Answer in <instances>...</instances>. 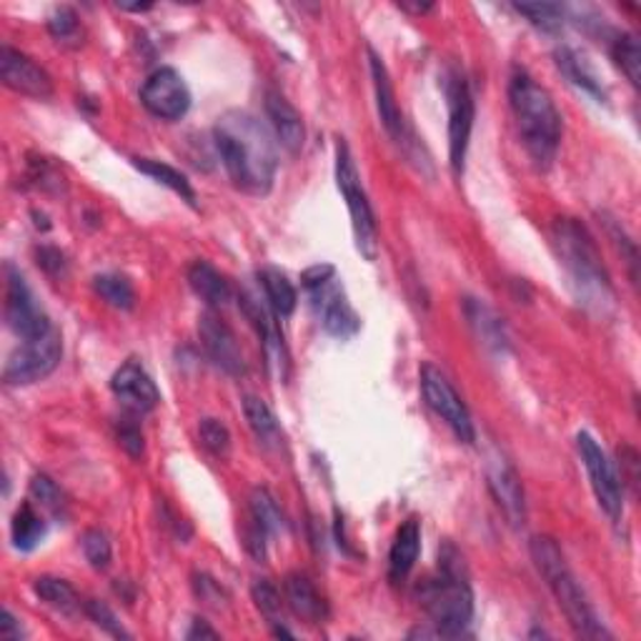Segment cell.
Masks as SVG:
<instances>
[{
  "label": "cell",
  "mask_w": 641,
  "mask_h": 641,
  "mask_svg": "<svg viewBox=\"0 0 641 641\" xmlns=\"http://www.w3.org/2000/svg\"><path fill=\"white\" fill-rule=\"evenodd\" d=\"M36 258H38V266L43 269L48 275H63L68 271V264H66V256L61 254L59 248L53 246H40L36 251Z\"/></svg>",
  "instance_id": "cell-43"
},
{
  "label": "cell",
  "mask_w": 641,
  "mask_h": 641,
  "mask_svg": "<svg viewBox=\"0 0 641 641\" xmlns=\"http://www.w3.org/2000/svg\"><path fill=\"white\" fill-rule=\"evenodd\" d=\"M556 68L562 70V76L569 80L574 88H579L587 95H591L597 103H606V88L602 86V80L594 73V68L589 66V61L584 59L579 51L574 48H559L554 53Z\"/></svg>",
  "instance_id": "cell-24"
},
{
  "label": "cell",
  "mask_w": 641,
  "mask_h": 641,
  "mask_svg": "<svg viewBox=\"0 0 641 641\" xmlns=\"http://www.w3.org/2000/svg\"><path fill=\"white\" fill-rule=\"evenodd\" d=\"M251 594H254V602L258 608H261V614L266 616V619H269L275 637H294V631H289L286 627H283L281 591L275 589L269 579H256Z\"/></svg>",
  "instance_id": "cell-33"
},
{
  "label": "cell",
  "mask_w": 641,
  "mask_h": 641,
  "mask_svg": "<svg viewBox=\"0 0 641 641\" xmlns=\"http://www.w3.org/2000/svg\"><path fill=\"white\" fill-rule=\"evenodd\" d=\"M509 105L526 153L539 168H549L554 164L564 133L562 113L551 93L524 68H516L509 78Z\"/></svg>",
  "instance_id": "cell-4"
},
{
  "label": "cell",
  "mask_w": 641,
  "mask_h": 641,
  "mask_svg": "<svg viewBox=\"0 0 641 641\" xmlns=\"http://www.w3.org/2000/svg\"><path fill=\"white\" fill-rule=\"evenodd\" d=\"M198 336L203 351H206L208 359L218 369L231 373V376H243L246 373V361H243L239 341L221 316H216L214 311L203 313L198 319Z\"/></svg>",
  "instance_id": "cell-18"
},
{
  "label": "cell",
  "mask_w": 641,
  "mask_h": 641,
  "mask_svg": "<svg viewBox=\"0 0 641 641\" xmlns=\"http://www.w3.org/2000/svg\"><path fill=\"white\" fill-rule=\"evenodd\" d=\"M266 116H269L271 133L291 156H298L306 141V128L302 113L294 108L286 95L279 91L266 93Z\"/></svg>",
  "instance_id": "cell-20"
},
{
  "label": "cell",
  "mask_w": 641,
  "mask_h": 641,
  "mask_svg": "<svg viewBox=\"0 0 641 641\" xmlns=\"http://www.w3.org/2000/svg\"><path fill=\"white\" fill-rule=\"evenodd\" d=\"M63 356V338L61 331H48L46 336L23 341L18 351L11 354L5 369L3 381L8 386H28L36 381H43L46 376L59 369Z\"/></svg>",
  "instance_id": "cell-10"
},
{
  "label": "cell",
  "mask_w": 641,
  "mask_h": 641,
  "mask_svg": "<svg viewBox=\"0 0 641 641\" xmlns=\"http://www.w3.org/2000/svg\"><path fill=\"white\" fill-rule=\"evenodd\" d=\"M48 30H51V36L63 43H70V40H78L80 36V21H78V13L73 11L68 5H61L55 8L51 13V18H48Z\"/></svg>",
  "instance_id": "cell-39"
},
{
  "label": "cell",
  "mask_w": 641,
  "mask_h": 641,
  "mask_svg": "<svg viewBox=\"0 0 641 641\" xmlns=\"http://www.w3.org/2000/svg\"><path fill=\"white\" fill-rule=\"evenodd\" d=\"M258 283H261L264 289L266 304L271 306V311L279 316V319H289V316L296 311L298 294L286 273H281L279 269H264L258 271Z\"/></svg>",
  "instance_id": "cell-27"
},
{
  "label": "cell",
  "mask_w": 641,
  "mask_h": 641,
  "mask_svg": "<svg viewBox=\"0 0 641 641\" xmlns=\"http://www.w3.org/2000/svg\"><path fill=\"white\" fill-rule=\"evenodd\" d=\"M214 141L223 168L236 189L251 196H266L273 189L279 153L273 133L246 111H231L218 118Z\"/></svg>",
  "instance_id": "cell-1"
},
{
  "label": "cell",
  "mask_w": 641,
  "mask_h": 641,
  "mask_svg": "<svg viewBox=\"0 0 641 641\" xmlns=\"http://www.w3.org/2000/svg\"><path fill=\"white\" fill-rule=\"evenodd\" d=\"M239 304L243 308V313H246V319L251 321V326L256 329L258 338H261L266 367H269V371L275 379L286 381L291 359H289L286 341H283V334L279 329V316L271 311V306L266 304V298H258L254 294H248V291H243Z\"/></svg>",
  "instance_id": "cell-12"
},
{
  "label": "cell",
  "mask_w": 641,
  "mask_h": 641,
  "mask_svg": "<svg viewBox=\"0 0 641 641\" xmlns=\"http://www.w3.org/2000/svg\"><path fill=\"white\" fill-rule=\"evenodd\" d=\"M116 439L128 457L141 459L143 457V432L133 419H120L116 426Z\"/></svg>",
  "instance_id": "cell-42"
},
{
  "label": "cell",
  "mask_w": 641,
  "mask_h": 641,
  "mask_svg": "<svg viewBox=\"0 0 641 641\" xmlns=\"http://www.w3.org/2000/svg\"><path fill=\"white\" fill-rule=\"evenodd\" d=\"M336 183L341 196L346 201L348 216H351V229H354V241L359 254L373 261L379 256V226L376 216H373L371 201L363 191L359 168H356V161L351 156V149L344 138H338L336 143Z\"/></svg>",
  "instance_id": "cell-6"
},
{
  "label": "cell",
  "mask_w": 641,
  "mask_h": 641,
  "mask_svg": "<svg viewBox=\"0 0 641 641\" xmlns=\"http://www.w3.org/2000/svg\"><path fill=\"white\" fill-rule=\"evenodd\" d=\"M46 518L38 514L30 501L26 504H21L18 511L13 514V522H11V539H13V547L18 551H34L40 541L46 539Z\"/></svg>",
  "instance_id": "cell-29"
},
{
  "label": "cell",
  "mask_w": 641,
  "mask_h": 641,
  "mask_svg": "<svg viewBox=\"0 0 641 641\" xmlns=\"http://www.w3.org/2000/svg\"><path fill=\"white\" fill-rule=\"evenodd\" d=\"M111 392L133 413H151L161 403V392L141 361H126L111 379Z\"/></svg>",
  "instance_id": "cell-19"
},
{
  "label": "cell",
  "mask_w": 641,
  "mask_h": 641,
  "mask_svg": "<svg viewBox=\"0 0 641 641\" xmlns=\"http://www.w3.org/2000/svg\"><path fill=\"white\" fill-rule=\"evenodd\" d=\"M283 599H286V606L298 616V619H304L308 624H319L326 619V602H323L319 589L313 587V581L304 574L286 576V581H283Z\"/></svg>",
  "instance_id": "cell-23"
},
{
  "label": "cell",
  "mask_w": 641,
  "mask_h": 641,
  "mask_svg": "<svg viewBox=\"0 0 641 641\" xmlns=\"http://www.w3.org/2000/svg\"><path fill=\"white\" fill-rule=\"evenodd\" d=\"M93 291L105 304L118 308V311H131L136 306V291L126 275L101 273L93 279Z\"/></svg>",
  "instance_id": "cell-32"
},
{
  "label": "cell",
  "mask_w": 641,
  "mask_h": 641,
  "mask_svg": "<svg viewBox=\"0 0 641 641\" xmlns=\"http://www.w3.org/2000/svg\"><path fill=\"white\" fill-rule=\"evenodd\" d=\"M141 103L151 116L181 120L191 108V91L174 68L153 70L141 88Z\"/></svg>",
  "instance_id": "cell-13"
},
{
  "label": "cell",
  "mask_w": 641,
  "mask_h": 641,
  "mask_svg": "<svg viewBox=\"0 0 641 641\" xmlns=\"http://www.w3.org/2000/svg\"><path fill=\"white\" fill-rule=\"evenodd\" d=\"M86 614L88 619H91L95 627H101L103 631H108L111 637L116 639H131V634L124 629V624L118 621V616L111 612V606H105L99 599H91V602H86Z\"/></svg>",
  "instance_id": "cell-40"
},
{
  "label": "cell",
  "mask_w": 641,
  "mask_h": 641,
  "mask_svg": "<svg viewBox=\"0 0 641 641\" xmlns=\"http://www.w3.org/2000/svg\"><path fill=\"white\" fill-rule=\"evenodd\" d=\"M334 275H336V269L331 264H316V266H311V269H306L302 273V286L306 291H311L316 286H321V283L331 281Z\"/></svg>",
  "instance_id": "cell-44"
},
{
  "label": "cell",
  "mask_w": 641,
  "mask_h": 641,
  "mask_svg": "<svg viewBox=\"0 0 641 641\" xmlns=\"http://www.w3.org/2000/svg\"><path fill=\"white\" fill-rule=\"evenodd\" d=\"M133 166L141 170V174L151 176L156 183L174 191L176 196H181L189 206H196L198 201L196 191H193L191 181L181 174V170H176L174 166H168L164 161H156V158H133Z\"/></svg>",
  "instance_id": "cell-30"
},
{
  "label": "cell",
  "mask_w": 641,
  "mask_h": 641,
  "mask_svg": "<svg viewBox=\"0 0 641 641\" xmlns=\"http://www.w3.org/2000/svg\"><path fill=\"white\" fill-rule=\"evenodd\" d=\"M185 639H218V631H214L203 619L193 621V627L185 631Z\"/></svg>",
  "instance_id": "cell-46"
},
{
  "label": "cell",
  "mask_w": 641,
  "mask_h": 641,
  "mask_svg": "<svg viewBox=\"0 0 641 641\" xmlns=\"http://www.w3.org/2000/svg\"><path fill=\"white\" fill-rule=\"evenodd\" d=\"M419 604L434 624L436 637H464L474 619V591L469 584L464 556L453 543L439 551V574L428 576L416 589Z\"/></svg>",
  "instance_id": "cell-3"
},
{
  "label": "cell",
  "mask_w": 641,
  "mask_h": 641,
  "mask_svg": "<svg viewBox=\"0 0 641 641\" xmlns=\"http://www.w3.org/2000/svg\"><path fill=\"white\" fill-rule=\"evenodd\" d=\"M80 547H84V556L86 562L93 566V569H108L111 559H113V549H111V539L105 537V531L101 529H88L80 539Z\"/></svg>",
  "instance_id": "cell-37"
},
{
  "label": "cell",
  "mask_w": 641,
  "mask_h": 641,
  "mask_svg": "<svg viewBox=\"0 0 641 641\" xmlns=\"http://www.w3.org/2000/svg\"><path fill=\"white\" fill-rule=\"evenodd\" d=\"M551 246H554L562 269L569 275L576 302L587 306L589 311L606 313L614 304V289L597 241L587 226L576 218H559L551 226Z\"/></svg>",
  "instance_id": "cell-2"
},
{
  "label": "cell",
  "mask_w": 641,
  "mask_h": 641,
  "mask_svg": "<svg viewBox=\"0 0 641 641\" xmlns=\"http://www.w3.org/2000/svg\"><path fill=\"white\" fill-rule=\"evenodd\" d=\"M421 394H424L428 409L457 434L459 441H476V428L472 413H469V406L461 399L457 388H453L451 381L446 379V373L436 369L434 363H424L421 367Z\"/></svg>",
  "instance_id": "cell-8"
},
{
  "label": "cell",
  "mask_w": 641,
  "mask_h": 641,
  "mask_svg": "<svg viewBox=\"0 0 641 641\" xmlns=\"http://www.w3.org/2000/svg\"><path fill=\"white\" fill-rule=\"evenodd\" d=\"M486 486H489L497 507L504 511L511 526H524L526 524V497L522 478H518L516 469L511 466V461L499 449H491L486 453Z\"/></svg>",
  "instance_id": "cell-14"
},
{
  "label": "cell",
  "mask_w": 641,
  "mask_h": 641,
  "mask_svg": "<svg viewBox=\"0 0 641 641\" xmlns=\"http://www.w3.org/2000/svg\"><path fill=\"white\" fill-rule=\"evenodd\" d=\"M308 296H311L313 311L319 316V323L329 336L346 341L359 334L361 319L354 311V306L348 304L346 291L336 281V275L331 281L321 283V286L308 291Z\"/></svg>",
  "instance_id": "cell-15"
},
{
  "label": "cell",
  "mask_w": 641,
  "mask_h": 641,
  "mask_svg": "<svg viewBox=\"0 0 641 641\" xmlns=\"http://www.w3.org/2000/svg\"><path fill=\"white\" fill-rule=\"evenodd\" d=\"M446 105H449V164L453 174L461 176L474 128V95L464 73L451 70L446 78Z\"/></svg>",
  "instance_id": "cell-11"
},
{
  "label": "cell",
  "mask_w": 641,
  "mask_h": 641,
  "mask_svg": "<svg viewBox=\"0 0 641 641\" xmlns=\"http://www.w3.org/2000/svg\"><path fill=\"white\" fill-rule=\"evenodd\" d=\"M612 59L616 61V66L621 68L624 76L629 78V84L639 88L641 84V48H639V38L634 34H619L612 40Z\"/></svg>",
  "instance_id": "cell-34"
},
{
  "label": "cell",
  "mask_w": 641,
  "mask_h": 641,
  "mask_svg": "<svg viewBox=\"0 0 641 641\" xmlns=\"http://www.w3.org/2000/svg\"><path fill=\"white\" fill-rule=\"evenodd\" d=\"M30 497H34L46 511H51L55 518L66 516V511H68L66 493H63L61 486L55 484L51 476L36 474L34 478H30Z\"/></svg>",
  "instance_id": "cell-36"
},
{
  "label": "cell",
  "mask_w": 641,
  "mask_h": 641,
  "mask_svg": "<svg viewBox=\"0 0 641 641\" xmlns=\"http://www.w3.org/2000/svg\"><path fill=\"white\" fill-rule=\"evenodd\" d=\"M34 591L40 602L53 606L55 612L61 614H76L80 608L76 589H73L66 579H59V576H38L34 581Z\"/></svg>",
  "instance_id": "cell-31"
},
{
  "label": "cell",
  "mask_w": 641,
  "mask_h": 641,
  "mask_svg": "<svg viewBox=\"0 0 641 641\" xmlns=\"http://www.w3.org/2000/svg\"><path fill=\"white\" fill-rule=\"evenodd\" d=\"M514 11L543 34H556L564 26V8L556 3H514Z\"/></svg>",
  "instance_id": "cell-35"
},
{
  "label": "cell",
  "mask_w": 641,
  "mask_h": 641,
  "mask_svg": "<svg viewBox=\"0 0 641 641\" xmlns=\"http://www.w3.org/2000/svg\"><path fill=\"white\" fill-rule=\"evenodd\" d=\"M243 413H246V421L251 432L258 439V444L266 446V449H281L283 446V428L271 411V406L266 403L258 396L248 394L243 396Z\"/></svg>",
  "instance_id": "cell-26"
},
{
  "label": "cell",
  "mask_w": 641,
  "mask_h": 641,
  "mask_svg": "<svg viewBox=\"0 0 641 641\" xmlns=\"http://www.w3.org/2000/svg\"><path fill=\"white\" fill-rule=\"evenodd\" d=\"M464 313H466L469 326L474 331V336L478 338V344H484L486 351L497 356H504L509 351L507 326L491 306L478 302V298H466Z\"/></svg>",
  "instance_id": "cell-21"
},
{
  "label": "cell",
  "mask_w": 641,
  "mask_h": 641,
  "mask_svg": "<svg viewBox=\"0 0 641 641\" xmlns=\"http://www.w3.org/2000/svg\"><path fill=\"white\" fill-rule=\"evenodd\" d=\"M421 551V524L419 518H406V522L396 529V537L388 551V581L401 584L406 576L411 574L413 566L419 562Z\"/></svg>",
  "instance_id": "cell-22"
},
{
  "label": "cell",
  "mask_w": 641,
  "mask_h": 641,
  "mask_svg": "<svg viewBox=\"0 0 641 641\" xmlns=\"http://www.w3.org/2000/svg\"><path fill=\"white\" fill-rule=\"evenodd\" d=\"M0 78L11 91L28 95V99L46 101L53 95V80L46 68H40L34 59L11 46L0 48Z\"/></svg>",
  "instance_id": "cell-17"
},
{
  "label": "cell",
  "mask_w": 641,
  "mask_h": 641,
  "mask_svg": "<svg viewBox=\"0 0 641 641\" xmlns=\"http://www.w3.org/2000/svg\"><path fill=\"white\" fill-rule=\"evenodd\" d=\"M118 8L120 11H131V13H145V11H151V3H118Z\"/></svg>",
  "instance_id": "cell-48"
},
{
  "label": "cell",
  "mask_w": 641,
  "mask_h": 641,
  "mask_svg": "<svg viewBox=\"0 0 641 641\" xmlns=\"http://www.w3.org/2000/svg\"><path fill=\"white\" fill-rule=\"evenodd\" d=\"M5 323L15 336L23 341H34L53 331V323L38 304L34 291H30L26 275L13 264H5Z\"/></svg>",
  "instance_id": "cell-7"
},
{
  "label": "cell",
  "mask_w": 641,
  "mask_h": 641,
  "mask_svg": "<svg viewBox=\"0 0 641 641\" xmlns=\"http://www.w3.org/2000/svg\"><path fill=\"white\" fill-rule=\"evenodd\" d=\"M189 283L203 304L208 308H221L233 298L231 283L223 273H218L208 261H196L189 269Z\"/></svg>",
  "instance_id": "cell-25"
},
{
  "label": "cell",
  "mask_w": 641,
  "mask_h": 641,
  "mask_svg": "<svg viewBox=\"0 0 641 641\" xmlns=\"http://www.w3.org/2000/svg\"><path fill=\"white\" fill-rule=\"evenodd\" d=\"M531 559L537 572L541 574V579L547 581V587L551 589V594L562 606V612L566 619H569L572 629L579 637L587 639H608L604 621L599 619V614L591 606L587 591L576 579V574L572 572V566L566 564L564 551L559 549V543L549 537H534L531 539Z\"/></svg>",
  "instance_id": "cell-5"
},
{
  "label": "cell",
  "mask_w": 641,
  "mask_h": 641,
  "mask_svg": "<svg viewBox=\"0 0 641 641\" xmlns=\"http://www.w3.org/2000/svg\"><path fill=\"white\" fill-rule=\"evenodd\" d=\"M0 634H3L5 639H23L26 634H23V627H21V621L15 619L13 616V612L11 608H5L3 612V621H0Z\"/></svg>",
  "instance_id": "cell-45"
},
{
  "label": "cell",
  "mask_w": 641,
  "mask_h": 641,
  "mask_svg": "<svg viewBox=\"0 0 641 641\" xmlns=\"http://www.w3.org/2000/svg\"><path fill=\"white\" fill-rule=\"evenodd\" d=\"M576 451H579L581 464L587 469L591 491H594L599 507L612 522H619L624 516V484L616 474L614 461L606 457V451L589 432L576 434Z\"/></svg>",
  "instance_id": "cell-9"
},
{
  "label": "cell",
  "mask_w": 641,
  "mask_h": 641,
  "mask_svg": "<svg viewBox=\"0 0 641 641\" xmlns=\"http://www.w3.org/2000/svg\"><path fill=\"white\" fill-rule=\"evenodd\" d=\"M248 511H251V522H254L269 539L286 531L289 526L286 514H283L279 501L273 499V493L269 489H261V486H258V489L251 491Z\"/></svg>",
  "instance_id": "cell-28"
},
{
  "label": "cell",
  "mask_w": 641,
  "mask_h": 641,
  "mask_svg": "<svg viewBox=\"0 0 641 641\" xmlns=\"http://www.w3.org/2000/svg\"><path fill=\"white\" fill-rule=\"evenodd\" d=\"M399 8L401 11H406V13H413V15H424V13H428L432 11V3H399Z\"/></svg>",
  "instance_id": "cell-47"
},
{
  "label": "cell",
  "mask_w": 641,
  "mask_h": 641,
  "mask_svg": "<svg viewBox=\"0 0 641 641\" xmlns=\"http://www.w3.org/2000/svg\"><path fill=\"white\" fill-rule=\"evenodd\" d=\"M369 68H371V80H373V93H376V108H379L381 124H384L386 133L394 138V143L403 145V151L409 153L411 145H416V138H413L411 128L406 126L386 63L381 61V55L373 51V48H369Z\"/></svg>",
  "instance_id": "cell-16"
},
{
  "label": "cell",
  "mask_w": 641,
  "mask_h": 641,
  "mask_svg": "<svg viewBox=\"0 0 641 641\" xmlns=\"http://www.w3.org/2000/svg\"><path fill=\"white\" fill-rule=\"evenodd\" d=\"M606 218V231H608V236L614 239V243H616V248L621 251V254H627V264H629V271H631V281L637 283V266H639V254H637V243L631 241V236L627 231L621 229V223L616 221V218H608V216H604Z\"/></svg>",
  "instance_id": "cell-41"
},
{
  "label": "cell",
  "mask_w": 641,
  "mask_h": 641,
  "mask_svg": "<svg viewBox=\"0 0 641 641\" xmlns=\"http://www.w3.org/2000/svg\"><path fill=\"white\" fill-rule=\"evenodd\" d=\"M198 436H201V444L206 446L214 457L223 459L231 449L229 428H226L218 419H203L198 424Z\"/></svg>",
  "instance_id": "cell-38"
}]
</instances>
